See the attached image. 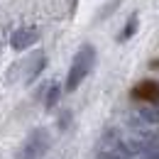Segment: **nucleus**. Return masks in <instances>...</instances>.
<instances>
[{"mask_svg":"<svg viewBox=\"0 0 159 159\" xmlns=\"http://www.w3.org/2000/svg\"><path fill=\"white\" fill-rule=\"evenodd\" d=\"M96 47H91V44H83L79 52L74 54V61H71V69H69V74H66V83H64V91L66 93H74L76 88H79L81 83L86 81V76L93 71V66H96Z\"/></svg>","mask_w":159,"mask_h":159,"instance_id":"obj_1","label":"nucleus"},{"mask_svg":"<svg viewBox=\"0 0 159 159\" xmlns=\"http://www.w3.org/2000/svg\"><path fill=\"white\" fill-rule=\"evenodd\" d=\"M49 149V135L44 130H34L17 152V159H39Z\"/></svg>","mask_w":159,"mask_h":159,"instance_id":"obj_2","label":"nucleus"},{"mask_svg":"<svg viewBox=\"0 0 159 159\" xmlns=\"http://www.w3.org/2000/svg\"><path fill=\"white\" fill-rule=\"evenodd\" d=\"M37 42H39V30L37 27H17L12 32V37H10V47L15 52H25Z\"/></svg>","mask_w":159,"mask_h":159,"instance_id":"obj_3","label":"nucleus"},{"mask_svg":"<svg viewBox=\"0 0 159 159\" xmlns=\"http://www.w3.org/2000/svg\"><path fill=\"white\" fill-rule=\"evenodd\" d=\"M132 98L135 100H144V103L159 100V83L157 81H142V83H137L135 91H132Z\"/></svg>","mask_w":159,"mask_h":159,"instance_id":"obj_4","label":"nucleus"},{"mask_svg":"<svg viewBox=\"0 0 159 159\" xmlns=\"http://www.w3.org/2000/svg\"><path fill=\"white\" fill-rule=\"evenodd\" d=\"M44 66H47V57H44L42 52H37V54L32 57V61H30V69H27V74H25V81L32 83V81L44 71Z\"/></svg>","mask_w":159,"mask_h":159,"instance_id":"obj_5","label":"nucleus"},{"mask_svg":"<svg viewBox=\"0 0 159 159\" xmlns=\"http://www.w3.org/2000/svg\"><path fill=\"white\" fill-rule=\"evenodd\" d=\"M139 30V17H137V12L135 15H130L127 17V22H125V27H122V32L118 34V42H127L135 32Z\"/></svg>","mask_w":159,"mask_h":159,"instance_id":"obj_6","label":"nucleus"},{"mask_svg":"<svg viewBox=\"0 0 159 159\" xmlns=\"http://www.w3.org/2000/svg\"><path fill=\"white\" fill-rule=\"evenodd\" d=\"M61 93H64V86H59V83H52V86L47 88V96H44V108H47V110H52V108L59 103Z\"/></svg>","mask_w":159,"mask_h":159,"instance_id":"obj_7","label":"nucleus"},{"mask_svg":"<svg viewBox=\"0 0 159 159\" xmlns=\"http://www.w3.org/2000/svg\"><path fill=\"white\" fill-rule=\"evenodd\" d=\"M120 2H122V0H108V2L100 7V12L96 15V20L100 22V20H105V17H110V15H113V12H115V10L120 7Z\"/></svg>","mask_w":159,"mask_h":159,"instance_id":"obj_8","label":"nucleus"},{"mask_svg":"<svg viewBox=\"0 0 159 159\" xmlns=\"http://www.w3.org/2000/svg\"><path fill=\"white\" fill-rule=\"evenodd\" d=\"M69 120H71V115H69V113H64V115H61V120H59V127H61V130L66 127V122H69Z\"/></svg>","mask_w":159,"mask_h":159,"instance_id":"obj_9","label":"nucleus"}]
</instances>
